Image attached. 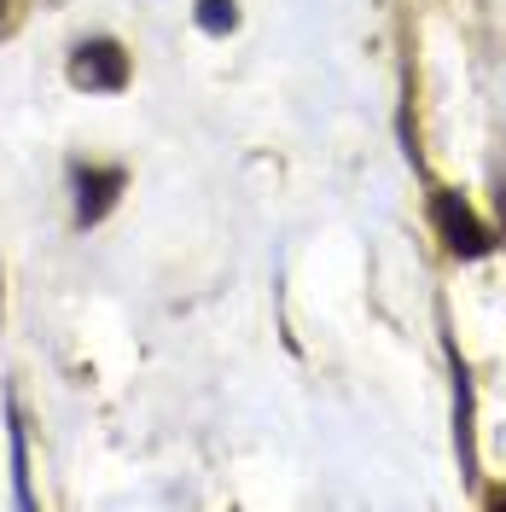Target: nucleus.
I'll return each mask as SVG.
<instances>
[{"label": "nucleus", "instance_id": "obj_3", "mask_svg": "<svg viewBox=\"0 0 506 512\" xmlns=\"http://www.w3.org/2000/svg\"><path fill=\"white\" fill-rule=\"evenodd\" d=\"M123 192V169H76V222L94 227Z\"/></svg>", "mask_w": 506, "mask_h": 512}, {"label": "nucleus", "instance_id": "obj_4", "mask_svg": "<svg viewBox=\"0 0 506 512\" xmlns=\"http://www.w3.org/2000/svg\"><path fill=\"white\" fill-rule=\"evenodd\" d=\"M239 24V12H233V0H198V30L210 35H227Z\"/></svg>", "mask_w": 506, "mask_h": 512}, {"label": "nucleus", "instance_id": "obj_1", "mask_svg": "<svg viewBox=\"0 0 506 512\" xmlns=\"http://www.w3.org/2000/svg\"><path fill=\"white\" fill-rule=\"evenodd\" d=\"M70 82L88 88V94H117L128 82V53L117 41H82L76 59H70Z\"/></svg>", "mask_w": 506, "mask_h": 512}, {"label": "nucleus", "instance_id": "obj_5", "mask_svg": "<svg viewBox=\"0 0 506 512\" xmlns=\"http://www.w3.org/2000/svg\"><path fill=\"white\" fill-rule=\"evenodd\" d=\"M0 6H6V0H0Z\"/></svg>", "mask_w": 506, "mask_h": 512}, {"label": "nucleus", "instance_id": "obj_2", "mask_svg": "<svg viewBox=\"0 0 506 512\" xmlns=\"http://www.w3.org/2000/svg\"><path fill=\"white\" fill-rule=\"evenodd\" d=\"M437 227H443L448 251H460V256H483L489 251V233L477 227V216L466 210L460 192H443V198H437Z\"/></svg>", "mask_w": 506, "mask_h": 512}]
</instances>
